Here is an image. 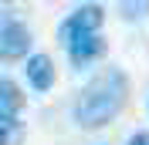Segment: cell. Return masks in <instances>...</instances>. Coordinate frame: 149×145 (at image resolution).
Here are the masks:
<instances>
[{
	"label": "cell",
	"instance_id": "ba28073f",
	"mask_svg": "<svg viewBox=\"0 0 149 145\" xmlns=\"http://www.w3.org/2000/svg\"><path fill=\"white\" fill-rule=\"evenodd\" d=\"M129 145H149V132H136L129 138Z\"/></svg>",
	"mask_w": 149,
	"mask_h": 145
},
{
	"label": "cell",
	"instance_id": "8992f818",
	"mask_svg": "<svg viewBox=\"0 0 149 145\" xmlns=\"http://www.w3.org/2000/svg\"><path fill=\"white\" fill-rule=\"evenodd\" d=\"M24 108V91L17 88V81L10 78H0V122H10L17 118Z\"/></svg>",
	"mask_w": 149,
	"mask_h": 145
},
{
	"label": "cell",
	"instance_id": "277c9868",
	"mask_svg": "<svg viewBox=\"0 0 149 145\" xmlns=\"http://www.w3.org/2000/svg\"><path fill=\"white\" fill-rule=\"evenodd\" d=\"M68 57H71L74 64H88V61H98V57L105 54V41L98 34H88V37H74V41H68Z\"/></svg>",
	"mask_w": 149,
	"mask_h": 145
},
{
	"label": "cell",
	"instance_id": "7a4b0ae2",
	"mask_svg": "<svg viewBox=\"0 0 149 145\" xmlns=\"http://www.w3.org/2000/svg\"><path fill=\"white\" fill-rule=\"evenodd\" d=\"M102 20H105V10L98 7V3H81V7H74L71 17L58 27V37H61V44H68V41H74V37L98 34Z\"/></svg>",
	"mask_w": 149,
	"mask_h": 145
},
{
	"label": "cell",
	"instance_id": "5b68a950",
	"mask_svg": "<svg viewBox=\"0 0 149 145\" xmlns=\"http://www.w3.org/2000/svg\"><path fill=\"white\" fill-rule=\"evenodd\" d=\"M27 81L34 91H47L54 84V61L47 54H31L27 57Z\"/></svg>",
	"mask_w": 149,
	"mask_h": 145
},
{
	"label": "cell",
	"instance_id": "3957f363",
	"mask_svg": "<svg viewBox=\"0 0 149 145\" xmlns=\"http://www.w3.org/2000/svg\"><path fill=\"white\" fill-rule=\"evenodd\" d=\"M31 51V30L24 20H3L0 24V57H7V61H17Z\"/></svg>",
	"mask_w": 149,
	"mask_h": 145
},
{
	"label": "cell",
	"instance_id": "52a82bcc",
	"mask_svg": "<svg viewBox=\"0 0 149 145\" xmlns=\"http://www.w3.org/2000/svg\"><path fill=\"white\" fill-rule=\"evenodd\" d=\"M20 142H24V125L17 118L0 122V145H20Z\"/></svg>",
	"mask_w": 149,
	"mask_h": 145
},
{
	"label": "cell",
	"instance_id": "6da1fadb",
	"mask_svg": "<svg viewBox=\"0 0 149 145\" xmlns=\"http://www.w3.org/2000/svg\"><path fill=\"white\" fill-rule=\"evenodd\" d=\"M129 95V81L119 68H102L92 81L81 88L78 101H74V118L81 128H102L122 111Z\"/></svg>",
	"mask_w": 149,
	"mask_h": 145
}]
</instances>
